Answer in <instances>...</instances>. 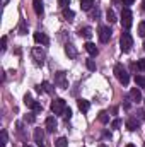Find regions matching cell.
<instances>
[{
  "label": "cell",
  "instance_id": "obj_1",
  "mask_svg": "<svg viewBox=\"0 0 145 147\" xmlns=\"http://www.w3.org/2000/svg\"><path fill=\"white\" fill-rule=\"evenodd\" d=\"M114 77L123 84V86H128V82H130V75H128V72H126V69L121 65V63H116L114 65Z\"/></svg>",
  "mask_w": 145,
  "mask_h": 147
},
{
  "label": "cell",
  "instance_id": "obj_2",
  "mask_svg": "<svg viewBox=\"0 0 145 147\" xmlns=\"http://www.w3.org/2000/svg\"><path fill=\"white\" fill-rule=\"evenodd\" d=\"M119 46H121V51L123 53H128L130 50H132V46H133V38L130 33H121V36H119Z\"/></svg>",
  "mask_w": 145,
  "mask_h": 147
},
{
  "label": "cell",
  "instance_id": "obj_3",
  "mask_svg": "<svg viewBox=\"0 0 145 147\" xmlns=\"http://www.w3.org/2000/svg\"><path fill=\"white\" fill-rule=\"evenodd\" d=\"M121 26L125 28V29H130L132 28V24H133V14H132V10L128 9V7H125L123 10H121Z\"/></svg>",
  "mask_w": 145,
  "mask_h": 147
},
{
  "label": "cell",
  "instance_id": "obj_4",
  "mask_svg": "<svg viewBox=\"0 0 145 147\" xmlns=\"http://www.w3.org/2000/svg\"><path fill=\"white\" fill-rule=\"evenodd\" d=\"M51 111H53L55 115H63V113L67 111V103H65V99L56 98V99L51 103Z\"/></svg>",
  "mask_w": 145,
  "mask_h": 147
},
{
  "label": "cell",
  "instance_id": "obj_5",
  "mask_svg": "<svg viewBox=\"0 0 145 147\" xmlns=\"http://www.w3.org/2000/svg\"><path fill=\"white\" fill-rule=\"evenodd\" d=\"M111 33H113L111 28L101 26V28H99V33H97V34H99V41H101V43H108L109 39H111Z\"/></svg>",
  "mask_w": 145,
  "mask_h": 147
},
{
  "label": "cell",
  "instance_id": "obj_6",
  "mask_svg": "<svg viewBox=\"0 0 145 147\" xmlns=\"http://www.w3.org/2000/svg\"><path fill=\"white\" fill-rule=\"evenodd\" d=\"M33 58H34V62H36L38 65H43L44 63V51L39 48V46H36V48H33Z\"/></svg>",
  "mask_w": 145,
  "mask_h": 147
},
{
  "label": "cell",
  "instance_id": "obj_7",
  "mask_svg": "<svg viewBox=\"0 0 145 147\" xmlns=\"http://www.w3.org/2000/svg\"><path fill=\"white\" fill-rule=\"evenodd\" d=\"M55 84H56L58 87H62V89L68 87V82H67V79H65V72H56L55 74Z\"/></svg>",
  "mask_w": 145,
  "mask_h": 147
},
{
  "label": "cell",
  "instance_id": "obj_8",
  "mask_svg": "<svg viewBox=\"0 0 145 147\" xmlns=\"http://www.w3.org/2000/svg\"><path fill=\"white\" fill-rule=\"evenodd\" d=\"M84 48H85V51L91 55V57H97V53H99V50H97V46L94 45V43H91V41H87L85 45H84Z\"/></svg>",
  "mask_w": 145,
  "mask_h": 147
},
{
  "label": "cell",
  "instance_id": "obj_9",
  "mask_svg": "<svg viewBox=\"0 0 145 147\" xmlns=\"http://www.w3.org/2000/svg\"><path fill=\"white\" fill-rule=\"evenodd\" d=\"M34 142H36L39 147L44 146V134H43L41 128H36V130H34Z\"/></svg>",
  "mask_w": 145,
  "mask_h": 147
},
{
  "label": "cell",
  "instance_id": "obj_10",
  "mask_svg": "<svg viewBox=\"0 0 145 147\" xmlns=\"http://www.w3.org/2000/svg\"><path fill=\"white\" fill-rule=\"evenodd\" d=\"M138 127H140V121H138L137 118H128V120H126V128H128L130 132L138 130Z\"/></svg>",
  "mask_w": 145,
  "mask_h": 147
},
{
  "label": "cell",
  "instance_id": "obj_11",
  "mask_svg": "<svg viewBox=\"0 0 145 147\" xmlns=\"http://www.w3.org/2000/svg\"><path fill=\"white\" fill-rule=\"evenodd\" d=\"M34 41L39 45H48L50 43V38L46 36L44 33H34Z\"/></svg>",
  "mask_w": 145,
  "mask_h": 147
},
{
  "label": "cell",
  "instance_id": "obj_12",
  "mask_svg": "<svg viewBox=\"0 0 145 147\" xmlns=\"http://www.w3.org/2000/svg\"><path fill=\"white\" fill-rule=\"evenodd\" d=\"M46 130L48 132H55L56 130V120H55V116H48L46 118Z\"/></svg>",
  "mask_w": 145,
  "mask_h": 147
},
{
  "label": "cell",
  "instance_id": "obj_13",
  "mask_svg": "<svg viewBox=\"0 0 145 147\" xmlns=\"http://www.w3.org/2000/svg\"><path fill=\"white\" fill-rule=\"evenodd\" d=\"M130 98H132L135 103L142 101V92H140V89H138V87H133V89L130 91Z\"/></svg>",
  "mask_w": 145,
  "mask_h": 147
},
{
  "label": "cell",
  "instance_id": "obj_14",
  "mask_svg": "<svg viewBox=\"0 0 145 147\" xmlns=\"http://www.w3.org/2000/svg\"><path fill=\"white\" fill-rule=\"evenodd\" d=\"M77 105H79V110L82 111V113H87L89 108H91V103H89V101H85V99H79V101H77Z\"/></svg>",
  "mask_w": 145,
  "mask_h": 147
},
{
  "label": "cell",
  "instance_id": "obj_15",
  "mask_svg": "<svg viewBox=\"0 0 145 147\" xmlns=\"http://www.w3.org/2000/svg\"><path fill=\"white\" fill-rule=\"evenodd\" d=\"M94 2H96V0H80V9L85 10V12H89V10L92 9Z\"/></svg>",
  "mask_w": 145,
  "mask_h": 147
},
{
  "label": "cell",
  "instance_id": "obj_16",
  "mask_svg": "<svg viewBox=\"0 0 145 147\" xmlns=\"http://www.w3.org/2000/svg\"><path fill=\"white\" fill-rule=\"evenodd\" d=\"M38 91H39V92H41V91H44V92L51 94V92H53V87H51V84H50V82H43L41 86H38Z\"/></svg>",
  "mask_w": 145,
  "mask_h": 147
},
{
  "label": "cell",
  "instance_id": "obj_17",
  "mask_svg": "<svg viewBox=\"0 0 145 147\" xmlns=\"http://www.w3.org/2000/svg\"><path fill=\"white\" fill-rule=\"evenodd\" d=\"M79 34L84 36L85 39H91V38H92V29H91V28H82V29L79 31Z\"/></svg>",
  "mask_w": 145,
  "mask_h": 147
},
{
  "label": "cell",
  "instance_id": "obj_18",
  "mask_svg": "<svg viewBox=\"0 0 145 147\" xmlns=\"http://www.w3.org/2000/svg\"><path fill=\"white\" fill-rule=\"evenodd\" d=\"M65 51H67V55H68L70 58H75V57H77V50L73 48V45H67V46H65Z\"/></svg>",
  "mask_w": 145,
  "mask_h": 147
},
{
  "label": "cell",
  "instance_id": "obj_19",
  "mask_svg": "<svg viewBox=\"0 0 145 147\" xmlns=\"http://www.w3.org/2000/svg\"><path fill=\"white\" fill-rule=\"evenodd\" d=\"M33 7H34V12H36L38 16L43 14V3H41V0H34L33 2Z\"/></svg>",
  "mask_w": 145,
  "mask_h": 147
},
{
  "label": "cell",
  "instance_id": "obj_20",
  "mask_svg": "<svg viewBox=\"0 0 145 147\" xmlns=\"http://www.w3.org/2000/svg\"><path fill=\"white\" fill-rule=\"evenodd\" d=\"M97 118H99V121L104 123V125L109 121V115L106 113V111H99V116H97Z\"/></svg>",
  "mask_w": 145,
  "mask_h": 147
},
{
  "label": "cell",
  "instance_id": "obj_21",
  "mask_svg": "<svg viewBox=\"0 0 145 147\" xmlns=\"http://www.w3.org/2000/svg\"><path fill=\"white\" fill-rule=\"evenodd\" d=\"M55 146L56 147H68V140H67L65 137H60V139H56Z\"/></svg>",
  "mask_w": 145,
  "mask_h": 147
},
{
  "label": "cell",
  "instance_id": "obj_22",
  "mask_svg": "<svg viewBox=\"0 0 145 147\" xmlns=\"http://www.w3.org/2000/svg\"><path fill=\"white\" fill-rule=\"evenodd\" d=\"M63 17H65L67 21H73L75 14H73V10H70V9H65V10H63Z\"/></svg>",
  "mask_w": 145,
  "mask_h": 147
},
{
  "label": "cell",
  "instance_id": "obj_23",
  "mask_svg": "<svg viewBox=\"0 0 145 147\" xmlns=\"http://www.w3.org/2000/svg\"><path fill=\"white\" fill-rule=\"evenodd\" d=\"M24 105H26L28 108H33V105H34V99H33L29 94H26V96H24Z\"/></svg>",
  "mask_w": 145,
  "mask_h": 147
},
{
  "label": "cell",
  "instance_id": "obj_24",
  "mask_svg": "<svg viewBox=\"0 0 145 147\" xmlns=\"http://www.w3.org/2000/svg\"><path fill=\"white\" fill-rule=\"evenodd\" d=\"M106 17H108V21L113 24V22H116L118 19H116V16H114V12L111 10V9H108V12H106Z\"/></svg>",
  "mask_w": 145,
  "mask_h": 147
},
{
  "label": "cell",
  "instance_id": "obj_25",
  "mask_svg": "<svg viewBox=\"0 0 145 147\" xmlns=\"http://www.w3.org/2000/svg\"><path fill=\"white\" fill-rule=\"evenodd\" d=\"M135 82H137V86L145 87V75H135Z\"/></svg>",
  "mask_w": 145,
  "mask_h": 147
},
{
  "label": "cell",
  "instance_id": "obj_26",
  "mask_svg": "<svg viewBox=\"0 0 145 147\" xmlns=\"http://www.w3.org/2000/svg\"><path fill=\"white\" fill-rule=\"evenodd\" d=\"M26 33H28V28H26V21L22 19L19 24V34H26Z\"/></svg>",
  "mask_w": 145,
  "mask_h": 147
},
{
  "label": "cell",
  "instance_id": "obj_27",
  "mask_svg": "<svg viewBox=\"0 0 145 147\" xmlns=\"http://www.w3.org/2000/svg\"><path fill=\"white\" fill-rule=\"evenodd\" d=\"M138 34L145 38V21H142V22L138 24Z\"/></svg>",
  "mask_w": 145,
  "mask_h": 147
},
{
  "label": "cell",
  "instance_id": "obj_28",
  "mask_svg": "<svg viewBox=\"0 0 145 147\" xmlns=\"http://www.w3.org/2000/svg\"><path fill=\"white\" fill-rule=\"evenodd\" d=\"M31 110L34 111V113H39V111L43 110V106H41V103H39V101H34V105H33V108H31Z\"/></svg>",
  "mask_w": 145,
  "mask_h": 147
},
{
  "label": "cell",
  "instance_id": "obj_29",
  "mask_svg": "<svg viewBox=\"0 0 145 147\" xmlns=\"http://www.w3.org/2000/svg\"><path fill=\"white\" fill-rule=\"evenodd\" d=\"M85 65H87V69H89V70H92V72L96 70V62H94V60H87V62H85Z\"/></svg>",
  "mask_w": 145,
  "mask_h": 147
},
{
  "label": "cell",
  "instance_id": "obj_30",
  "mask_svg": "<svg viewBox=\"0 0 145 147\" xmlns=\"http://www.w3.org/2000/svg\"><path fill=\"white\" fill-rule=\"evenodd\" d=\"M5 144H7V132L2 130V142H0V147H5Z\"/></svg>",
  "mask_w": 145,
  "mask_h": 147
},
{
  "label": "cell",
  "instance_id": "obj_31",
  "mask_svg": "<svg viewBox=\"0 0 145 147\" xmlns=\"http://www.w3.org/2000/svg\"><path fill=\"white\" fill-rule=\"evenodd\" d=\"M137 67H138L142 72H145V58H142V60H138V62H137Z\"/></svg>",
  "mask_w": 145,
  "mask_h": 147
},
{
  "label": "cell",
  "instance_id": "obj_32",
  "mask_svg": "<svg viewBox=\"0 0 145 147\" xmlns=\"http://www.w3.org/2000/svg\"><path fill=\"white\" fill-rule=\"evenodd\" d=\"M119 125H121V120H118V118H116V120H113V123H111V128H118Z\"/></svg>",
  "mask_w": 145,
  "mask_h": 147
},
{
  "label": "cell",
  "instance_id": "obj_33",
  "mask_svg": "<svg viewBox=\"0 0 145 147\" xmlns=\"http://www.w3.org/2000/svg\"><path fill=\"white\" fill-rule=\"evenodd\" d=\"M24 120H26V121H29V123H33V121H34V113H29V116L26 115V118H24Z\"/></svg>",
  "mask_w": 145,
  "mask_h": 147
},
{
  "label": "cell",
  "instance_id": "obj_34",
  "mask_svg": "<svg viewBox=\"0 0 145 147\" xmlns=\"http://www.w3.org/2000/svg\"><path fill=\"white\" fill-rule=\"evenodd\" d=\"M5 48H7V36L2 38V51H5Z\"/></svg>",
  "mask_w": 145,
  "mask_h": 147
},
{
  "label": "cell",
  "instance_id": "obj_35",
  "mask_svg": "<svg viewBox=\"0 0 145 147\" xmlns=\"http://www.w3.org/2000/svg\"><path fill=\"white\" fill-rule=\"evenodd\" d=\"M70 3V0H58V5H62V7H67Z\"/></svg>",
  "mask_w": 145,
  "mask_h": 147
},
{
  "label": "cell",
  "instance_id": "obj_36",
  "mask_svg": "<svg viewBox=\"0 0 145 147\" xmlns=\"http://www.w3.org/2000/svg\"><path fill=\"white\" fill-rule=\"evenodd\" d=\"M63 116H65V118H67V120H68V118H70V116H72V111H70V108H67V111H65V113H63Z\"/></svg>",
  "mask_w": 145,
  "mask_h": 147
},
{
  "label": "cell",
  "instance_id": "obj_37",
  "mask_svg": "<svg viewBox=\"0 0 145 147\" xmlns=\"http://www.w3.org/2000/svg\"><path fill=\"white\" fill-rule=\"evenodd\" d=\"M121 2H123V5H126V7H128V5H132L135 0H121Z\"/></svg>",
  "mask_w": 145,
  "mask_h": 147
},
{
  "label": "cell",
  "instance_id": "obj_38",
  "mask_svg": "<svg viewBox=\"0 0 145 147\" xmlns=\"http://www.w3.org/2000/svg\"><path fill=\"white\" fill-rule=\"evenodd\" d=\"M138 115H140V118H142V120H145V111H140Z\"/></svg>",
  "mask_w": 145,
  "mask_h": 147
},
{
  "label": "cell",
  "instance_id": "obj_39",
  "mask_svg": "<svg viewBox=\"0 0 145 147\" xmlns=\"http://www.w3.org/2000/svg\"><path fill=\"white\" fill-rule=\"evenodd\" d=\"M142 10H145V0H142Z\"/></svg>",
  "mask_w": 145,
  "mask_h": 147
},
{
  "label": "cell",
  "instance_id": "obj_40",
  "mask_svg": "<svg viewBox=\"0 0 145 147\" xmlns=\"http://www.w3.org/2000/svg\"><path fill=\"white\" fill-rule=\"evenodd\" d=\"M2 3H3V5H7V3H9V0H2Z\"/></svg>",
  "mask_w": 145,
  "mask_h": 147
},
{
  "label": "cell",
  "instance_id": "obj_41",
  "mask_svg": "<svg viewBox=\"0 0 145 147\" xmlns=\"http://www.w3.org/2000/svg\"><path fill=\"white\" fill-rule=\"evenodd\" d=\"M126 147H137V146H133V144H126Z\"/></svg>",
  "mask_w": 145,
  "mask_h": 147
},
{
  "label": "cell",
  "instance_id": "obj_42",
  "mask_svg": "<svg viewBox=\"0 0 145 147\" xmlns=\"http://www.w3.org/2000/svg\"><path fill=\"white\" fill-rule=\"evenodd\" d=\"M99 147H106V146H104V144H101V146H99Z\"/></svg>",
  "mask_w": 145,
  "mask_h": 147
},
{
  "label": "cell",
  "instance_id": "obj_43",
  "mask_svg": "<svg viewBox=\"0 0 145 147\" xmlns=\"http://www.w3.org/2000/svg\"><path fill=\"white\" fill-rule=\"evenodd\" d=\"M24 147H33V146H28V144H26V146H24Z\"/></svg>",
  "mask_w": 145,
  "mask_h": 147
},
{
  "label": "cell",
  "instance_id": "obj_44",
  "mask_svg": "<svg viewBox=\"0 0 145 147\" xmlns=\"http://www.w3.org/2000/svg\"><path fill=\"white\" fill-rule=\"evenodd\" d=\"M144 50H145V43H144Z\"/></svg>",
  "mask_w": 145,
  "mask_h": 147
},
{
  "label": "cell",
  "instance_id": "obj_45",
  "mask_svg": "<svg viewBox=\"0 0 145 147\" xmlns=\"http://www.w3.org/2000/svg\"><path fill=\"white\" fill-rule=\"evenodd\" d=\"M144 103H145V98H144Z\"/></svg>",
  "mask_w": 145,
  "mask_h": 147
},
{
  "label": "cell",
  "instance_id": "obj_46",
  "mask_svg": "<svg viewBox=\"0 0 145 147\" xmlns=\"http://www.w3.org/2000/svg\"><path fill=\"white\" fill-rule=\"evenodd\" d=\"M144 147H145V144H144Z\"/></svg>",
  "mask_w": 145,
  "mask_h": 147
}]
</instances>
